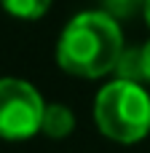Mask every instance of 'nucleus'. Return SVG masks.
Returning a JSON list of instances; mask_svg holds the SVG:
<instances>
[{
	"mask_svg": "<svg viewBox=\"0 0 150 153\" xmlns=\"http://www.w3.org/2000/svg\"><path fill=\"white\" fill-rule=\"evenodd\" d=\"M75 129V116L67 105H59V102H51L46 105V113H43V126L40 132L51 140H64L70 137Z\"/></svg>",
	"mask_w": 150,
	"mask_h": 153,
	"instance_id": "nucleus-4",
	"label": "nucleus"
},
{
	"mask_svg": "<svg viewBox=\"0 0 150 153\" xmlns=\"http://www.w3.org/2000/svg\"><path fill=\"white\" fill-rule=\"evenodd\" d=\"M0 5L16 19L32 22V19L46 16V11L51 8V0H0Z\"/></svg>",
	"mask_w": 150,
	"mask_h": 153,
	"instance_id": "nucleus-6",
	"label": "nucleus"
},
{
	"mask_svg": "<svg viewBox=\"0 0 150 153\" xmlns=\"http://www.w3.org/2000/svg\"><path fill=\"white\" fill-rule=\"evenodd\" d=\"M94 121L107 140L132 145L150 134V94L142 83L115 78L94 100Z\"/></svg>",
	"mask_w": 150,
	"mask_h": 153,
	"instance_id": "nucleus-2",
	"label": "nucleus"
},
{
	"mask_svg": "<svg viewBox=\"0 0 150 153\" xmlns=\"http://www.w3.org/2000/svg\"><path fill=\"white\" fill-rule=\"evenodd\" d=\"M142 65H145V81H150V40L142 46Z\"/></svg>",
	"mask_w": 150,
	"mask_h": 153,
	"instance_id": "nucleus-8",
	"label": "nucleus"
},
{
	"mask_svg": "<svg viewBox=\"0 0 150 153\" xmlns=\"http://www.w3.org/2000/svg\"><path fill=\"white\" fill-rule=\"evenodd\" d=\"M46 102L40 91L21 78H0V137L30 140L43 126Z\"/></svg>",
	"mask_w": 150,
	"mask_h": 153,
	"instance_id": "nucleus-3",
	"label": "nucleus"
},
{
	"mask_svg": "<svg viewBox=\"0 0 150 153\" xmlns=\"http://www.w3.org/2000/svg\"><path fill=\"white\" fill-rule=\"evenodd\" d=\"M123 48L118 19L105 11H81L56 40V65L78 78H102L115 70Z\"/></svg>",
	"mask_w": 150,
	"mask_h": 153,
	"instance_id": "nucleus-1",
	"label": "nucleus"
},
{
	"mask_svg": "<svg viewBox=\"0 0 150 153\" xmlns=\"http://www.w3.org/2000/svg\"><path fill=\"white\" fill-rule=\"evenodd\" d=\"M115 78H123V81H134V83H142L145 81V65H142V46H129L121 51L118 56V65H115Z\"/></svg>",
	"mask_w": 150,
	"mask_h": 153,
	"instance_id": "nucleus-5",
	"label": "nucleus"
},
{
	"mask_svg": "<svg viewBox=\"0 0 150 153\" xmlns=\"http://www.w3.org/2000/svg\"><path fill=\"white\" fill-rule=\"evenodd\" d=\"M142 13H145V22L150 24V0H145V11H142Z\"/></svg>",
	"mask_w": 150,
	"mask_h": 153,
	"instance_id": "nucleus-9",
	"label": "nucleus"
},
{
	"mask_svg": "<svg viewBox=\"0 0 150 153\" xmlns=\"http://www.w3.org/2000/svg\"><path fill=\"white\" fill-rule=\"evenodd\" d=\"M102 11L110 13L113 19H129L140 11H145V0H99Z\"/></svg>",
	"mask_w": 150,
	"mask_h": 153,
	"instance_id": "nucleus-7",
	"label": "nucleus"
}]
</instances>
